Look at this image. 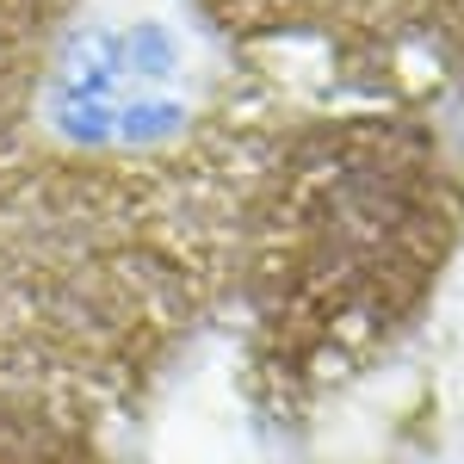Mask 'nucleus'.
Instances as JSON below:
<instances>
[{
	"label": "nucleus",
	"mask_w": 464,
	"mask_h": 464,
	"mask_svg": "<svg viewBox=\"0 0 464 464\" xmlns=\"http://www.w3.org/2000/svg\"><path fill=\"white\" fill-rule=\"evenodd\" d=\"M0 464H111V459L87 428L56 421L44 409L0 402Z\"/></svg>",
	"instance_id": "nucleus-1"
}]
</instances>
